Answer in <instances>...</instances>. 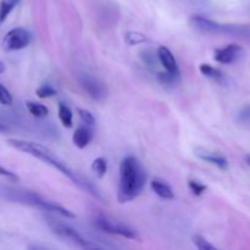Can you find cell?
I'll list each match as a JSON object with an SVG mask.
<instances>
[{
    "instance_id": "6da1fadb",
    "label": "cell",
    "mask_w": 250,
    "mask_h": 250,
    "mask_svg": "<svg viewBox=\"0 0 250 250\" xmlns=\"http://www.w3.org/2000/svg\"><path fill=\"white\" fill-rule=\"evenodd\" d=\"M6 143L7 146L16 149V150L34 156V158L44 161V163L48 164V165L53 166L54 168L60 171L62 175H65L66 177L70 178L75 185H77L78 187L82 188L83 190L88 192L90 195L97 198L100 202H104V198L102 197V194L98 192L97 188H95L89 181L84 180V178L81 177L78 173H76L75 171L71 170V168L66 165V163H63L60 158H58V156H56L50 149L46 148V146H42V144L39 143H34V142L23 141V139H7Z\"/></svg>"
},
{
    "instance_id": "7a4b0ae2",
    "label": "cell",
    "mask_w": 250,
    "mask_h": 250,
    "mask_svg": "<svg viewBox=\"0 0 250 250\" xmlns=\"http://www.w3.org/2000/svg\"><path fill=\"white\" fill-rule=\"evenodd\" d=\"M146 173L141 161L134 156H126L120 164V182L117 199L120 203L134 200L146 187Z\"/></svg>"
},
{
    "instance_id": "3957f363",
    "label": "cell",
    "mask_w": 250,
    "mask_h": 250,
    "mask_svg": "<svg viewBox=\"0 0 250 250\" xmlns=\"http://www.w3.org/2000/svg\"><path fill=\"white\" fill-rule=\"evenodd\" d=\"M0 197L15 203L31 205V207L38 208V209L44 210V211L55 212V214L61 215V216L67 217V219H75V214L71 212L70 210L56 204V203L46 200L45 198L37 194V193L31 192V190L15 189V188L10 187H0Z\"/></svg>"
},
{
    "instance_id": "277c9868",
    "label": "cell",
    "mask_w": 250,
    "mask_h": 250,
    "mask_svg": "<svg viewBox=\"0 0 250 250\" xmlns=\"http://www.w3.org/2000/svg\"><path fill=\"white\" fill-rule=\"evenodd\" d=\"M190 23L194 28L203 33L209 34H233V36H246L249 34V29L241 26H233V24H221L217 22L205 19L203 16H193L190 19Z\"/></svg>"
},
{
    "instance_id": "5b68a950",
    "label": "cell",
    "mask_w": 250,
    "mask_h": 250,
    "mask_svg": "<svg viewBox=\"0 0 250 250\" xmlns=\"http://www.w3.org/2000/svg\"><path fill=\"white\" fill-rule=\"evenodd\" d=\"M48 225L50 227L51 232H53L55 236H58L59 238L65 239V241L70 242L73 246L80 247L83 249H97L100 248L97 244L92 243L90 241H87L85 238H83L75 229L70 227L68 225L62 224V222H59L54 219H48Z\"/></svg>"
},
{
    "instance_id": "8992f818",
    "label": "cell",
    "mask_w": 250,
    "mask_h": 250,
    "mask_svg": "<svg viewBox=\"0 0 250 250\" xmlns=\"http://www.w3.org/2000/svg\"><path fill=\"white\" fill-rule=\"evenodd\" d=\"M31 42L32 34L22 27H16V28H12L11 31L5 34L1 45L4 50L15 51L28 46Z\"/></svg>"
},
{
    "instance_id": "52a82bcc",
    "label": "cell",
    "mask_w": 250,
    "mask_h": 250,
    "mask_svg": "<svg viewBox=\"0 0 250 250\" xmlns=\"http://www.w3.org/2000/svg\"><path fill=\"white\" fill-rule=\"evenodd\" d=\"M95 225L98 229L103 232H106L110 234H116V236H121L127 239H134V241H139V237L134 229H129L128 226H125L122 224H116V222L111 221V220L106 219L104 216H100L95 220Z\"/></svg>"
},
{
    "instance_id": "ba28073f",
    "label": "cell",
    "mask_w": 250,
    "mask_h": 250,
    "mask_svg": "<svg viewBox=\"0 0 250 250\" xmlns=\"http://www.w3.org/2000/svg\"><path fill=\"white\" fill-rule=\"evenodd\" d=\"M242 54H243V49H242L241 45H238V44H229L225 48L216 49L214 54V59L219 63L229 65V63L236 62L241 58Z\"/></svg>"
},
{
    "instance_id": "9c48e42d",
    "label": "cell",
    "mask_w": 250,
    "mask_h": 250,
    "mask_svg": "<svg viewBox=\"0 0 250 250\" xmlns=\"http://www.w3.org/2000/svg\"><path fill=\"white\" fill-rule=\"evenodd\" d=\"M81 85L83 87V89L87 92V94L89 95L90 98H93L94 100H100L104 99L106 97V89L103 85V83H100L97 78L92 77V76L83 75L81 77Z\"/></svg>"
},
{
    "instance_id": "30bf717a",
    "label": "cell",
    "mask_w": 250,
    "mask_h": 250,
    "mask_svg": "<svg viewBox=\"0 0 250 250\" xmlns=\"http://www.w3.org/2000/svg\"><path fill=\"white\" fill-rule=\"evenodd\" d=\"M158 59L163 67L165 68L166 72L172 73L175 76H180V70H178L177 60L175 55L167 49L166 46H159L158 49Z\"/></svg>"
},
{
    "instance_id": "8fae6325",
    "label": "cell",
    "mask_w": 250,
    "mask_h": 250,
    "mask_svg": "<svg viewBox=\"0 0 250 250\" xmlns=\"http://www.w3.org/2000/svg\"><path fill=\"white\" fill-rule=\"evenodd\" d=\"M195 155L202 160L207 161V163L212 164V165L217 166L221 170H227L229 168V161L224 155L217 153H212V151H208L205 149H197L195 150Z\"/></svg>"
},
{
    "instance_id": "7c38bea8",
    "label": "cell",
    "mask_w": 250,
    "mask_h": 250,
    "mask_svg": "<svg viewBox=\"0 0 250 250\" xmlns=\"http://www.w3.org/2000/svg\"><path fill=\"white\" fill-rule=\"evenodd\" d=\"M92 138H93L92 131H90L88 127L80 126L78 128H76L75 132H73L72 142L77 148L84 149L85 146L90 143Z\"/></svg>"
},
{
    "instance_id": "4fadbf2b",
    "label": "cell",
    "mask_w": 250,
    "mask_h": 250,
    "mask_svg": "<svg viewBox=\"0 0 250 250\" xmlns=\"http://www.w3.org/2000/svg\"><path fill=\"white\" fill-rule=\"evenodd\" d=\"M150 186H151V189L154 190V193H155L158 197L163 198V199H173V198H175V194H173L170 186L166 185L164 181L153 180L151 181Z\"/></svg>"
},
{
    "instance_id": "5bb4252c",
    "label": "cell",
    "mask_w": 250,
    "mask_h": 250,
    "mask_svg": "<svg viewBox=\"0 0 250 250\" xmlns=\"http://www.w3.org/2000/svg\"><path fill=\"white\" fill-rule=\"evenodd\" d=\"M59 119H60L61 124H62L63 127H72V121H73V115L72 111H71L70 107L67 106L63 103H60L59 104Z\"/></svg>"
},
{
    "instance_id": "9a60e30c",
    "label": "cell",
    "mask_w": 250,
    "mask_h": 250,
    "mask_svg": "<svg viewBox=\"0 0 250 250\" xmlns=\"http://www.w3.org/2000/svg\"><path fill=\"white\" fill-rule=\"evenodd\" d=\"M27 110L29 111V114L34 117H45L46 115L49 114V109L43 104H39V103H34V102H28L26 104Z\"/></svg>"
},
{
    "instance_id": "2e32d148",
    "label": "cell",
    "mask_w": 250,
    "mask_h": 250,
    "mask_svg": "<svg viewBox=\"0 0 250 250\" xmlns=\"http://www.w3.org/2000/svg\"><path fill=\"white\" fill-rule=\"evenodd\" d=\"M199 70H200V72L205 76V77H209V78H211V80L220 81V80H222V77H224V73H222L219 68L214 67V66L209 65V63H202L199 67Z\"/></svg>"
},
{
    "instance_id": "e0dca14e",
    "label": "cell",
    "mask_w": 250,
    "mask_h": 250,
    "mask_svg": "<svg viewBox=\"0 0 250 250\" xmlns=\"http://www.w3.org/2000/svg\"><path fill=\"white\" fill-rule=\"evenodd\" d=\"M20 2V0H1L0 1V22H4L6 17L9 16L10 12L14 10Z\"/></svg>"
},
{
    "instance_id": "ac0fdd59",
    "label": "cell",
    "mask_w": 250,
    "mask_h": 250,
    "mask_svg": "<svg viewBox=\"0 0 250 250\" xmlns=\"http://www.w3.org/2000/svg\"><path fill=\"white\" fill-rule=\"evenodd\" d=\"M92 170L94 171L95 175L99 178H103L106 175L107 171V163L104 158H98L95 159L92 163Z\"/></svg>"
},
{
    "instance_id": "d6986e66",
    "label": "cell",
    "mask_w": 250,
    "mask_h": 250,
    "mask_svg": "<svg viewBox=\"0 0 250 250\" xmlns=\"http://www.w3.org/2000/svg\"><path fill=\"white\" fill-rule=\"evenodd\" d=\"M126 43L129 45H137V44H142L146 41V37L144 34L138 33V32H128L125 36Z\"/></svg>"
},
{
    "instance_id": "ffe728a7",
    "label": "cell",
    "mask_w": 250,
    "mask_h": 250,
    "mask_svg": "<svg viewBox=\"0 0 250 250\" xmlns=\"http://www.w3.org/2000/svg\"><path fill=\"white\" fill-rule=\"evenodd\" d=\"M37 97L41 98V99H46V98H51L55 97L58 94L55 88H53L51 85L49 84H43L37 89Z\"/></svg>"
},
{
    "instance_id": "44dd1931",
    "label": "cell",
    "mask_w": 250,
    "mask_h": 250,
    "mask_svg": "<svg viewBox=\"0 0 250 250\" xmlns=\"http://www.w3.org/2000/svg\"><path fill=\"white\" fill-rule=\"evenodd\" d=\"M192 241H193V243L195 244V247H197L199 250H215L216 249L211 243H209V242H208L204 237L199 236V234H195V236H193Z\"/></svg>"
},
{
    "instance_id": "7402d4cb",
    "label": "cell",
    "mask_w": 250,
    "mask_h": 250,
    "mask_svg": "<svg viewBox=\"0 0 250 250\" xmlns=\"http://www.w3.org/2000/svg\"><path fill=\"white\" fill-rule=\"evenodd\" d=\"M188 187H189V189L192 190L193 194L197 195V197H200V195L204 194L205 190L208 189L207 186L198 182V181L195 180H189V182H188Z\"/></svg>"
},
{
    "instance_id": "603a6c76",
    "label": "cell",
    "mask_w": 250,
    "mask_h": 250,
    "mask_svg": "<svg viewBox=\"0 0 250 250\" xmlns=\"http://www.w3.org/2000/svg\"><path fill=\"white\" fill-rule=\"evenodd\" d=\"M77 114L78 116L81 117V120H82L83 122H84L87 126H93V125L95 124V119L94 116H93L92 114H90L88 110L85 109H77Z\"/></svg>"
},
{
    "instance_id": "cb8c5ba5",
    "label": "cell",
    "mask_w": 250,
    "mask_h": 250,
    "mask_svg": "<svg viewBox=\"0 0 250 250\" xmlns=\"http://www.w3.org/2000/svg\"><path fill=\"white\" fill-rule=\"evenodd\" d=\"M0 104L2 105H11L12 104V95L10 94L9 90L0 83Z\"/></svg>"
},
{
    "instance_id": "d4e9b609",
    "label": "cell",
    "mask_w": 250,
    "mask_h": 250,
    "mask_svg": "<svg viewBox=\"0 0 250 250\" xmlns=\"http://www.w3.org/2000/svg\"><path fill=\"white\" fill-rule=\"evenodd\" d=\"M0 176L7 178V180L12 181V182H16V181H19V176H16L14 172H11V171L4 168L2 166H0Z\"/></svg>"
},
{
    "instance_id": "484cf974",
    "label": "cell",
    "mask_w": 250,
    "mask_h": 250,
    "mask_svg": "<svg viewBox=\"0 0 250 250\" xmlns=\"http://www.w3.org/2000/svg\"><path fill=\"white\" fill-rule=\"evenodd\" d=\"M5 71V65L2 61H0V73H2Z\"/></svg>"
},
{
    "instance_id": "4316f807",
    "label": "cell",
    "mask_w": 250,
    "mask_h": 250,
    "mask_svg": "<svg viewBox=\"0 0 250 250\" xmlns=\"http://www.w3.org/2000/svg\"><path fill=\"white\" fill-rule=\"evenodd\" d=\"M6 131V127L4 126V125L1 124V122H0V132H5Z\"/></svg>"
},
{
    "instance_id": "83f0119b",
    "label": "cell",
    "mask_w": 250,
    "mask_h": 250,
    "mask_svg": "<svg viewBox=\"0 0 250 250\" xmlns=\"http://www.w3.org/2000/svg\"><path fill=\"white\" fill-rule=\"evenodd\" d=\"M246 160H247V163H248V165H250V154H249L248 156H247V158H246Z\"/></svg>"
}]
</instances>
